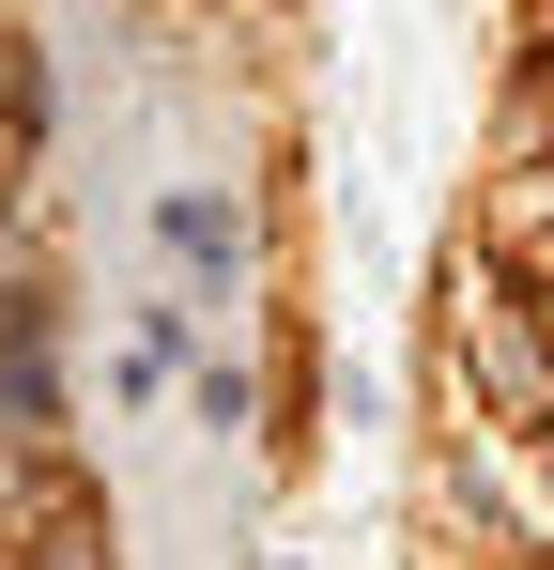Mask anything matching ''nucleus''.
I'll return each instance as SVG.
<instances>
[{
    "mask_svg": "<svg viewBox=\"0 0 554 570\" xmlns=\"http://www.w3.org/2000/svg\"><path fill=\"white\" fill-rule=\"evenodd\" d=\"M170 263L185 278H231V216L216 200H170Z\"/></svg>",
    "mask_w": 554,
    "mask_h": 570,
    "instance_id": "nucleus-1",
    "label": "nucleus"
}]
</instances>
